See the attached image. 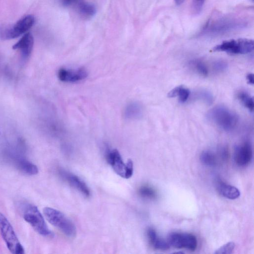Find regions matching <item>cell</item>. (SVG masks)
<instances>
[{
  "instance_id": "cell-21",
  "label": "cell",
  "mask_w": 254,
  "mask_h": 254,
  "mask_svg": "<svg viewBox=\"0 0 254 254\" xmlns=\"http://www.w3.org/2000/svg\"><path fill=\"white\" fill-rule=\"evenodd\" d=\"M138 193L141 197L149 200L155 199L158 196L157 191L148 185L140 187L138 190Z\"/></svg>"
},
{
  "instance_id": "cell-23",
  "label": "cell",
  "mask_w": 254,
  "mask_h": 254,
  "mask_svg": "<svg viewBox=\"0 0 254 254\" xmlns=\"http://www.w3.org/2000/svg\"><path fill=\"white\" fill-rule=\"evenodd\" d=\"M237 97L246 108L250 111L253 112L254 100L252 97L245 91H240L238 93Z\"/></svg>"
},
{
  "instance_id": "cell-3",
  "label": "cell",
  "mask_w": 254,
  "mask_h": 254,
  "mask_svg": "<svg viewBox=\"0 0 254 254\" xmlns=\"http://www.w3.org/2000/svg\"><path fill=\"white\" fill-rule=\"evenodd\" d=\"M22 211L24 219L38 234L44 237H51L53 235L43 215L36 206L31 204H26Z\"/></svg>"
},
{
  "instance_id": "cell-1",
  "label": "cell",
  "mask_w": 254,
  "mask_h": 254,
  "mask_svg": "<svg viewBox=\"0 0 254 254\" xmlns=\"http://www.w3.org/2000/svg\"><path fill=\"white\" fill-rule=\"evenodd\" d=\"M208 120L220 128L226 131L233 130L238 123L237 115L224 106H216L206 114Z\"/></svg>"
},
{
  "instance_id": "cell-11",
  "label": "cell",
  "mask_w": 254,
  "mask_h": 254,
  "mask_svg": "<svg viewBox=\"0 0 254 254\" xmlns=\"http://www.w3.org/2000/svg\"><path fill=\"white\" fill-rule=\"evenodd\" d=\"M230 18H221L216 20L214 23L208 24L205 29L208 31L209 33H212L213 34H218L226 32L234 28L237 27V23Z\"/></svg>"
},
{
  "instance_id": "cell-9",
  "label": "cell",
  "mask_w": 254,
  "mask_h": 254,
  "mask_svg": "<svg viewBox=\"0 0 254 254\" xmlns=\"http://www.w3.org/2000/svg\"><path fill=\"white\" fill-rule=\"evenodd\" d=\"M253 157V149L249 141H244L235 148L234 159L240 166H244L250 163Z\"/></svg>"
},
{
  "instance_id": "cell-17",
  "label": "cell",
  "mask_w": 254,
  "mask_h": 254,
  "mask_svg": "<svg viewBox=\"0 0 254 254\" xmlns=\"http://www.w3.org/2000/svg\"><path fill=\"white\" fill-rule=\"evenodd\" d=\"M143 113V108L141 104L138 102L133 101L128 103L124 111L126 118L129 120H134L139 118Z\"/></svg>"
},
{
  "instance_id": "cell-8",
  "label": "cell",
  "mask_w": 254,
  "mask_h": 254,
  "mask_svg": "<svg viewBox=\"0 0 254 254\" xmlns=\"http://www.w3.org/2000/svg\"><path fill=\"white\" fill-rule=\"evenodd\" d=\"M170 245L177 249L185 248L190 251H195L197 246L196 237L188 233H171L168 238Z\"/></svg>"
},
{
  "instance_id": "cell-19",
  "label": "cell",
  "mask_w": 254,
  "mask_h": 254,
  "mask_svg": "<svg viewBox=\"0 0 254 254\" xmlns=\"http://www.w3.org/2000/svg\"><path fill=\"white\" fill-rule=\"evenodd\" d=\"M190 95L189 89L185 87L180 85L172 89L168 94L169 97L173 98L178 97L179 101L184 103L187 101Z\"/></svg>"
},
{
  "instance_id": "cell-7",
  "label": "cell",
  "mask_w": 254,
  "mask_h": 254,
  "mask_svg": "<svg viewBox=\"0 0 254 254\" xmlns=\"http://www.w3.org/2000/svg\"><path fill=\"white\" fill-rule=\"evenodd\" d=\"M107 160L116 173L125 179H129L133 174V163L129 159L125 164L117 149L109 150L107 153Z\"/></svg>"
},
{
  "instance_id": "cell-4",
  "label": "cell",
  "mask_w": 254,
  "mask_h": 254,
  "mask_svg": "<svg viewBox=\"0 0 254 254\" xmlns=\"http://www.w3.org/2000/svg\"><path fill=\"white\" fill-rule=\"evenodd\" d=\"M35 22L32 15H27L18 20L13 25L0 26V38L2 40H10L25 33Z\"/></svg>"
},
{
  "instance_id": "cell-15",
  "label": "cell",
  "mask_w": 254,
  "mask_h": 254,
  "mask_svg": "<svg viewBox=\"0 0 254 254\" xmlns=\"http://www.w3.org/2000/svg\"><path fill=\"white\" fill-rule=\"evenodd\" d=\"M16 167L21 172L29 175H35L38 173L37 167L23 158L15 159L13 161Z\"/></svg>"
},
{
  "instance_id": "cell-13",
  "label": "cell",
  "mask_w": 254,
  "mask_h": 254,
  "mask_svg": "<svg viewBox=\"0 0 254 254\" xmlns=\"http://www.w3.org/2000/svg\"><path fill=\"white\" fill-rule=\"evenodd\" d=\"M34 45V38L32 35L26 33L12 47L14 50L20 51L22 57L26 58L30 55Z\"/></svg>"
},
{
  "instance_id": "cell-27",
  "label": "cell",
  "mask_w": 254,
  "mask_h": 254,
  "mask_svg": "<svg viewBox=\"0 0 254 254\" xmlns=\"http://www.w3.org/2000/svg\"><path fill=\"white\" fill-rule=\"evenodd\" d=\"M205 0H192V7L194 13H199L202 8Z\"/></svg>"
},
{
  "instance_id": "cell-14",
  "label": "cell",
  "mask_w": 254,
  "mask_h": 254,
  "mask_svg": "<svg viewBox=\"0 0 254 254\" xmlns=\"http://www.w3.org/2000/svg\"><path fill=\"white\" fill-rule=\"evenodd\" d=\"M147 236L150 244L155 249L162 251L169 249L170 245L168 240L160 238L154 229L148 228L147 230Z\"/></svg>"
},
{
  "instance_id": "cell-2",
  "label": "cell",
  "mask_w": 254,
  "mask_h": 254,
  "mask_svg": "<svg viewBox=\"0 0 254 254\" xmlns=\"http://www.w3.org/2000/svg\"><path fill=\"white\" fill-rule=\"evenodd\" d=\"M43 213L48 222L57 228L64 235L69 238H74L76 229L73 222L64 213L55 208L46 207Z\"/></svg>"
},
{
  "instance_id": "cell-16",
  "label": "cell",
  "mask_w": 254,
  "mask_h": 254,
  "mask_svg": "<svg viewBox=\"0 0 254 254\" xmlns=\"http://www.w3.org/2000/svg\"><path fill=\"white\" fill-rule=\"evenodd\" d=\"M217 188L219 193L227 198L235 199L240 195V192L237 188L222 182L218 183Z\"/></svg>"
},
{
  "instance_id": "cell-18",
  "label": "cell",
  "mask_w": 254,
  "mask_h": 254,
  "mask_svg": "<svg viewBox=\"0 0 254 254\" xmlns=\"http://www.w3.org/2000/svg\"><path fill=\"white\" fill-rule=\"evenodd\" d=\"M75 5L76 6L79 14L84 18L90 19L96 13L95 6L88 2L78 0Z\"/></svg>"
},
{
  "instance_id": "cell-28",
  "label": "cell",
  "mask_w": 254,
  "mask_h": 254,
  "mask_svg": "<svg viewBox=\"0 0 254 254\" xmlns=\"http://www.w3.org/2000/svg\"><path fill=\"white\" fill-rule=\"evenodd\" d=\"M78 1V0H61V2L64 6L68 7L75 4Z\"/></svg>"
},
{
  "instance_id": "cell-26",
  "label": "cell",
  "mask_w": 254,
  "mask_h": 254,
  "mask_svg": "<svg viewBox=\"0 0 254 254\" xmlns=\"http://www.w3.org/2000/svg\"><path fill=\"white\" fill-rule=\"evenodd\" d=\"M227 64L223 61H215L213 64V68L217 72H221L227 69Z\"/></svg>"
},
{
  "instance_id": "cell-24",
  "label": "cell",
  "mask_w": 254,
  "mask_h": 254,
  "mask_svg": "<svg viewBox=\"0 0 254 254\" xmlns=\"http://www.w3.org/2000/svg\"><path fill=\"white\" fill-rule=\"evenodd\" d=\"M235 247V244L233 242H229L218 248L214 252L215 254H231L233 253Z\"/></svg>"
},
{
  "instance_id": "cell-5",
  "label": "cell",
  "mask_w": 254,
  "mask_h": 254,
  "mask_svg": "<svg viewBox=\"0 0 254 254\" xmlns=\"http://www.w3.org/2000/svg\"><path fill=\"white\" fill-rule=\"evenodd\" d=\"M0 232L7 249L13 254H23L24 249L6 217L0 212Z\"/></svg>"
},
{
  "instance_id": "cell-10",
  "label": "cell",
  "mask_w": 254,
  "mask_h": 254,
  "mask_svg": "<svg viewBox=\"0 0 254 254\" xmlns=\"http://www.w3.org/2000/svg\"><path fill=\"white\" fill-rule=\"evenodd\" d=\"M60 175L69 185L79 191L84 196L86 197L90 196V189L86 183L79 177L64 170L60 171Z\"/></svg>"
},
{
  "instance_id": "cell-25",
  "label": "cell",
  "mask_w": 254,
  "mask_h": 254,
  "mask_svg": "<svg viewBox=\"0 0 254 254\" xmlns=\"http://www.w3.org/2000/svg\"><path fill=\"white\" fill-rule=\"evenodd\" d=\"M198 96L201 100L207 104H211L213 100L212 94L208 91L202 90L198 92Z\"/></svg>"
},
{
  "instance_id": "cell-12",
  "label": "cell",
  "mask_w": 254,
  "mask_h": 254,
  "mask_svg": "<svg viewBox=\"0 0 254 254\" xmlns=\"http://www.w3.org/2000/svg\"><path fill=\"white\" fill-rule=\"evenodd\" d=\"M88 75L87 71L83 68L76 70H69L62 68L58 72L59 79L62 81L73 82L85 79Z\"/></svg>"
},
{
  "instance_id": "cell-6",
  "label": "cell",
  "mask_w": 254,
  "mask_h": 254,
  "mask_svg": "<svg viewBox=\"0 0 254 254\" xmlns=\"http://www.w3.org/2000/svg\"><path fill=\"white\" fill-rule=\"evenodd\" d=\"M254 50V41L240 38L225 41L212 49L214 52H224L232 54H246Z\"/></svg>"
},
{
  "instance_id": "cell-30",
  "label": "cell",
  "mask_w": 254,
  "mask_h": 254,
  "mask_svg": "<svg viewBox=\"0 0 254 254\" xmlns=\"http://www.w3.org/2000/svg\"><path fill=\"white\" fill-rule=\"evenodd\" d=\"M185 0H174L175 3L177 5H180L182 4L185 1Z\"/></svg>"
},
{
  "instance_id": "cell-22",
  "label": "cell",
  "mask_w": 254,
  "mask_h": 254,
  "mask_svg": "<svg viewBox=\"0 0 254 254\" xmlns=\"http://www.w3.org/2000/svg\"><path fill=\"white\" fill-rule=\"evenodd\" d=\"M190 65L200 75L205 77L208 74V69L206 64L200 60H194L190 62Z\"/></svg>"
},
{
  "instance_id": "cell-29",
  "label": "cell",
  "mask_w": 254,
  "mask_h": 254,
  "mask_svg": "<svg viewBox=\"0 0 254 254\" xmlns=\"http://www.w3.org/2000/svg\"><path fill=\"white\" fill-rule=\"evenodd\" d=\"M247 80L250 84L253 85L254 82V74L253 73L248 74L247 76Z\"/></svg>"
},
{
  "instance_id": "cell-20",
  "label": "cell",
  "mask_w": 254,
  "mask_h": 254,
  "mask_svg": "<svg viewBox=\"0 0 254 254\" xmlns=\"http://www.w3.org/2000/svg\"><path fill=\"white\" fill-rule=\"evenodd\" d=\"M201 162L205 166L213 167L217 163V156L216 154L211 150L202 151L200 156Z\"/></svg>"
}]
</instances>
